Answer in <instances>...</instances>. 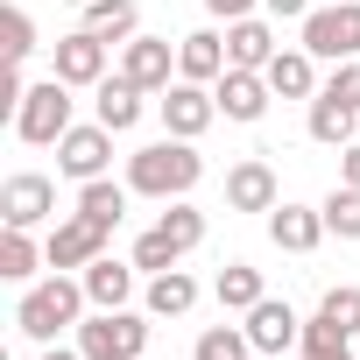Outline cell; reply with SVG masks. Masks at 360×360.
<instances>
[{"label": "cell", "mask_w": 360, "mask_h": 360, "mask_svg": "<svg viewBox=\"0 0 360 360\" xmlns=\"http://www.w3.org/2000/svg\"><path fill=\"white\" fill-rule=\"evenodd\" d=\"M85 311H92L85 283H78V276H64V269H50L43 283H22L15 332H22V339H36V346H57V332H78V325H85Z\"/></svg>", "instance_id": "1"}, {"label": "cell", "mask_w": 360, "mask_h": 360, "mask_svg": "<svg viewBox=\"0 0 360 360\" xmlns=\"http://www.w3.org/2000/svg\"><path fill=\"white\" fill-rule=\"evenodd\" d=\"M198 176H205L198 141H176V134H162V141H148V148L127 155V191L134 198H162V205L169 198H191Z\"/></svg>", "instance_id": "2"}, {"label": "cell", "mask_w": 360, "mask_h": 360, "mask_svg": "<svg viewBox=\"0 0 360 360\" xmlns=\"http://www.w3.org/2000/svg\"><path fill=\"white\" fill-rule=\"evenodd\" d=\"M198 240H205V212H198V205H184V198H169V212H162V219L134 240V255H127V262H134L141 276H162V269H176V262H184Z\"/></svg>", "instance_id": "3"}, {"label": "cell", "mask_w": 360, "mask_h": 360, "mask_svg": "<svg viewBox=\"0 0 360 360\" xmlns=\"http://www.w3.org/2000/svg\"><path fill=\"white\" fill-rule=\"evenodd\" d=\"M71 106H78V99H71V85L50 71L43 85H29V99L15 106V120H8V127H15V141H29V148H57V141L78 127V120H71Z\"/></svg>", "instance_id": "4"}, {"label": "cell", "mask_w": 360, "mask_h": 360, "mask_svg": "<svg viewBox=\"0 0 360 360\" xmlns=\"http://www.w3.org/2000/svg\"><path fill=\"white\" fill-rule=\"evenodd\" d=\"M148 311H85L78 353L85 360H148Z\"/></svg>", "instance_id": "5"}, {"label": "cell", "mask_w": 360, "mask_h": 360, "mask_svg": "<svg viewBox=\"0 0 360 360\" xmlns=\"http://www.w3.org/2000/svg\"><path fill=\"white\" fill-rule=\"evenodd\" d=\"M297 29H304V50L318 64H353L360 57V0H325V8H311Z\"/></svg>", "instance_id": "6"}, {"label": "cell", "mask_w": 360, "mask_h": 360, "mask_svg": "<svg viewBox=\"0 0 360 360\" xmlns=\"http://www.w3.org/2000/svg\"><path fill=\"white\" fill-rule=\"evenodd\" d=\"M155 113H162V127H169L176 141H198V134L219 120V99H212V85L176 78V85H162V92H155Z\"/></svg>", "instance_id": "7"}, {"label": "cell", "mask_w": 360, "mask_h": 360, "mask_svg": "<svg viewBox=\"0 0 360 360\" xmlns=\"http://www.w3.org/2000/svg\"><path fill=\"white\" fill-rule=\"evenodd\" d=\"M106 57H113V43H99L92 29H71V36L50 43V71H57L71 92H92V85L106 78Z\"/></svg>", "instance_id": "8"}, {"label": "cell", "mask_w": 360, "mask_h": 360, "mask_svg": "<svg viewBox=\"0 0 360 360\" xmlns=\"http://www.w3.org/2000/svg\"><path fill=\"white\" fill-rule=\"evenodd\" d=\"M43 255H50V269L78 276V269H92V262L106 255V226L85 219V212H71V219H57V226L43 233Z\"/></svg>", "instance_id": "9"}, {"label": "cell", "mask_w": 360, "mask_h": 360, "mask_svg": "<svg viewBox=\"0 0 360 360\" xmlns=\"http://www.w3.org/2000/svg\"><path fill=\"white\" fill-rule=\"evenodd\" d=\"M50 212H57V184L43 169H15L8 184H0V219H8V226H29L36 233Z\"/></svg>", "instance_id": "10"}, {"label": "cell", "mask_w": 360, "mask_h": 360, "mask_svg": "<svg viewBox=\"0 0 360 360\" xmlns=\"http://www.w3.org/2000/svg\"><path fill=\"white\" fill-rule=\"evenodd\" d=\"M106 162H113V127H99V120H85V127H71V134L57 141V169L71 176V184L106 176Z\"/></svg>", "instance_id": "11"}, {"label": "cell", "mask_w": 360, "mask_h": 360, "mask_svg": "<svg viewBox=\"0 0 360 360\" xmlns=\"http://www.w3.org/2000/svg\"><path fill=\"white\" fill-rule=\"evenodd\" d=\"M120 71L141 92H162V85H176V43L169 36H127L120 43Z\"/></svg>", "instance_id": "12"}, {"label": "cell", "mask_w": 360, "mask_h": 360, "mask_svg": "<svg viewBox=\"0 0 360 360\" xmlns=\"http://www.w3.org/2000/svg\"><path fill=\"white\" fill-rule=\"evenodd\" d=\"M212 99H219V113H226V120H240V127H255V120L269 113V99H276V85H269L262 71H240V64H226V71H219V85H212Z\"/></svg>", "instance_id": "13"}, {"label": "cell", "mask_w": 360, "mask_h": 360, "mask_svg": "<svg viewBox=\"0 0 360 360\" xmlns=\"http://www.w3.org/2000/svg\"><path fill=\"white\" fill-rule=\"evenodd\" d=\"M240 325H248L255 353H269V360H276V353H297V346H304V318H297V311H290L283 297H262V304H255V311H248Z\"/></svg>", "instance_id": "14"}, {"label": "cell", "mask_w": 360, "mask_h": 360, "mask_svg": "<svg viewBox=\"0 0 360 360\" xmlns=\"http://www.w3.org/2000/svg\"><path fill=\"white\" fill-rule=\"evenodd\" d=\"M141 113H148V92H141V85H134L127 71H106V78L92 85V120H99V127L127 134V127H134Z\"/></svg>", "instance_id": "15"}, {"label": "cell", "mask_w": 360, "mask_h": 360, "mask_svg": "<svg viewBox=\"0 0 360 360\" xmlns=\"http://www.w3.org/2000/svg\"><path fill=\"white\" fill-rule=\"evenodd\" d=\"M226 205H233V212H276V205H283V184H276V169H269L262 155H248V162L226 169Z\"/></svg>", "instance_id": "16"}, {"label": "cell", "mask_w": 360, "mask_h": 360, "mask_svg": "<svg viewBox=\"0 0 360 360\" xmlns=\"http://www.w3.org/2000/svg\"><path fill=\"white\" fill-rule=\"evenodd\" d=\"M226 36L219 29H191V36H176V78H191V85H219L226 71Z\"/></svg>", "instance_id": "17"}, {"label": "cell", "mask_w": 360, "mask_h": 360, "mask_svg": "<svg viewBox=\"0 0 360 360\" xmlns=\"http://www.w3.org/2000/svg\"><path fill=\"white\" fill-rule=\"evenodd\" d=\"M269 240H276L283 255H311V248L325 240V212H318V205H290V198H283V205L269 212Z\"/></svg>", "instance_id": "18"}, {"label": "cell", "mask_w": 360, "mask_h": 360, "mask_svg": "<svg viewBox=\"0 0 360 360\" xmlns=\"http://www.w3.org/2000/svg\"><path fill=\"white\" fill-rule=\"evenodd\" d=\"M134 262H113V255H99L92 269H78V283H85V297H92V311H127V297H134Z\"/></svg>", "instance_id": "19"}, {"label": "cell", "mask_w": 360, "mask_h": 360, "mask_svg": "<svg viewBox=\"0 0 360 360\" xmlns=\"http://www.w3.org/2000/svg\"><path fill=\"white\" fill-rule=\"evenodd\" d=\"M141 311H148V318H184V311H198V276H191V269H162V276H148Z\"/></svg>", "instance_id": "20"}, {"label": "cell", "mask_w": 360, "mask_h": 360, "mask_svg": "<svg viewBox=\"0 0 360 360\" xmlns=\"http://www.w3.org/2000/svg\"><path fill=\"white\" fill-rule=\"evenodd\" d=\"M283 43H276V29L262 22V15H240V22H226V57L240 64V71H269V57H276Z\"/></svg>", "instance_id": "21"}, {"label": "cell", "mask_w": 360, "mask_h": 360, "mask_svg": "<svg viewBox=\"0 0 360 360\" xmlns=\"http://www.w3.org/2000/svg\"><path fill=\"white\" fill-rule=\"evenodd\" d=\"M262 78L276 85V99H318V57H311L304 43H297V50H276Z\"/></svg>", "instance_id": "22"}, {"label": "cell", "mask_w": 360, "mask_h": 360, "mask_svg": "<svg viewBox=\"0 0 360 360\" xmlns=\"http://www.w3.org/2000/svg\"><path fill=\"white\" fill-rule=\"evenodd\" d=\"M78 15H85L78 29H92V36L113 43V50H120L127 36H141V8H134V0H92V8H78Z\"/></svg>", "instance_id": "23"}, {"label": "cell", "mask_w": 360, "mask_h": 360, "mask_svg": "<svg viewBox=\"0 0 360 360\" xmlns=\"http://www.w3.org/2000/svg\"><path fill=\"white\" fill-rule=\"evenodd\" d=\"M353 127H360V113H353V106H339L332 92H318V99H311V120H304V134H311L318 148H346V141H353Z\"/></svg>", "instance_id": "24"}, {"label": "cell", "mask_w": 360, "mask_h": 360, "mask_svg": "<svg viewBox=\"0 0 360 360\" xmlns=\"http://www.w3.org/2000/svg\"><path fill=\"white\" fill-rule=\"evenodd\" d=\"M212 297H219V311L248 318L269 290H262V269H255V262H226V269H219V283H212Z\"/></svg>", "instance_id": "25"}, {"label": "cell", "mask_w": 360, "mask_h": 360, "mask_svg": "<svg viewBox=\"0 0 360 360\" xmlns=\"http://www.w3.org/2000/svg\"><path fill=\"white\" fill-rule=\"evenodd\" d=\"M36 269H50L43 240L29 226H8V233H0V276H8V283H36Z\"/></svg>", "instance_id": "26"}, {"label": "cell", "mask_w": 360, "mask_h": 360, "mask_svg": "<svg viewBox=\"0 0 360 360\" xmlns=\"http://www.w3.org/2000/svg\"><path fill=\"white\" fill-rule=\"evenodd\" d=\"M127 198H134V191H127V184H113V176H92V184H78V212H85V219H99L106 233L127 219Z\"/></svg>", "instance_id": "27"}, {"label": "cell", "mask_w": 360, "mask_h": 360, "mask_svg": "<svg viewBox=\"0 0 360 360\" xmlns=\"http://www.w3.org/2000/svg\"><path fill=\"white\" fill-rule=\"evenodd\" d=\"M248 353H255L248 325H205L198 346H191V360H248Z\"/></svg>", "instance_id": "28"}, {"label": "cell", "mask_w": 360, "mask_h": 360, "mask_svg": "<svg viewBox=\"0 0 360 360\" xmlns=\"http://www.w3.org/2000/svg\"><path fill=\"white\" fill-rule=\"evenodd\" d=\"M318 212H325V233H339V240H360V191H353V184H332Z\"/></svg>", "instance_id": "29"}, {"label": "cell", "mask_w": 360, "mask_h": 360, "mask_svg": "<svg viewBox=\"0 0 360 360\" xmlns=\"http://www.w3.org/2000/svg\"><path fill=\"white\" fill-rule=\"evenodd\" d=\"M318 311H325L346 339H360V283H332V290L318 297Z\"/></svg>", "instance_id": "30"}, {"label": "cell", "mask_w": 360, "mask_h": 360, "mask_svg": "<svg viewBox=\"0 0 360 360\" xmlns=\"http://www.w3.org/2000/svg\"><path fill=\"white\" fill-rule=\"evenodd\" d=\"M43 43H36V22H29V8H8V64H29Z\"/></svg>", "instance_id": "31"}, {"label": "cell", "mask_w": 360, "mask_h": 360, "mask_svg": "<svg viewBox=\"0 0 360 360\" xmlns=\"http://www.w3.org/2000/svg\"><path fill=\"white\" fill-rule=\"evenodd\" d=\"M318 92H332L339 106H353V113H360V57H353V64H332V78H325Z\"/></svg>", "instance_id": "32"}, {"label": "cell", "mask_w": 360, "mask_h": 360, "mask_svg": "<svg viewBox=\"0 0 360 360\" xmlns=\"http://www.w3.org/2000/svg\"><path fill=\"white\" fill-rule=\"evenodd\" d=\"M297 360H353V339H318V346H297Z\"/></svg>", "instance_id": "33"}, {"label": "cell", "mask_w": 360, "mask_h": 360, "mask_svg": "<svg viewBox=\"0 0 360 360\" xmlns=\"http://www.w3.org/2000/svg\"><path fill=\"white\" fill-rule=\"evenodd\" d=\"M255 8H262V0H205L212 22H240V15H255Z\"/></svg>", "instance_id": "34"}, {"label": "cell", "mask_w": 360, "mask_h": 360, "mask_svg": "<svg viewBox=\"0 0 360 360\" xmlns=\"http://www.w3.org/2000/svg\"><path fill=\"white\" fill-rule=\"evenodd\" d=\"M262 8H269V15H276V22H304V15H311V8H318V0H262Z\"/></svg>", "instance_id": "35"}, {"label": "cell", "mask_w": 360, "mask_h": 360, "mask_svg": "<svg viewBox=\"0 0 360 360\" xmlns=\"http://www.w3.org/2000/svg\"><path fill=\"white\" fill-rule=\"evenodd\" d=\"M339 184H353V191H360V141H346V148H339Z\"/></svg>", "instance_id": "36"}, {"label": "cell", "mask_w": 360, "mask_h": 360, "mask_svg": "<svg viewBox=\"0 0 360 360\" xmlns=\"http://www.w3.org/2000/svg\"><path fill=\"white\" fill-rule=\"evenodd\" d=\"M43 360H85L78 346H43Z\"/></svg>", "instance_id": "37"}, {"label": "cell", "mask_w": 360, "mask_h": 360, "mask_svg": "<svg viewBox=\"0 0 360 360\" xmlns=\"http://www.w3.org/2000/svg\"><path fill=\"white\" fill-rule=\"evenodd\" d=\"M71 8H92V0H71Z\"/></svg>", "instance_id": "38"}, {"label": "cell", "mask_w": 360, "mask_h": 360, "mask_svg": "<svg viewBox=\"0 0 360 360\" xmlns=\"http://www.w3.org/2000/svg\"><path fill=\"white\" fill-rule=\"evenodd\" d=\"M276 360H290V353H276Z\"/></svg>", "instance_id": "39"}]
</instances>
